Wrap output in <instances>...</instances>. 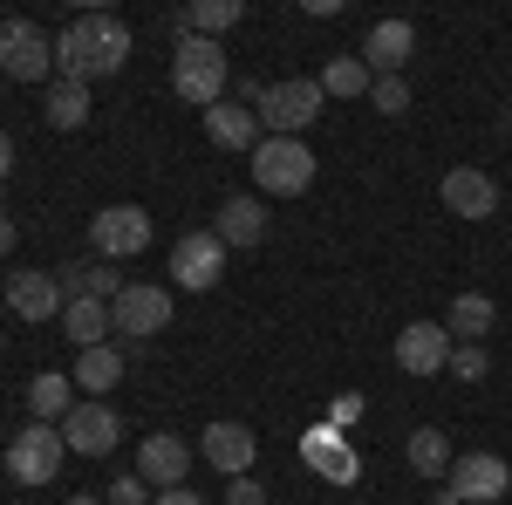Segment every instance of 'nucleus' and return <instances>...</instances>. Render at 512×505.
Listing matches in <instances>:
<instances>
[{
  "label": "nucleus",
  "instance_id": "32",
  "mask_svg": "<svg viewBox=\"0 0 512 505\" xmlns=\"http://www.w3.org/2000/svg\"><path fill=\"white\" fill-rule=\"evenodd\" d=\"M103 499H110V505H151L158 492H151L137 471H123V478H110V492H103Z\"/></svg>",
  "mask_w": 512,
  "mask_h": 505
},
{
  "label": "nucleus",
  "instance_id": "25",
  "mask_svg": "<svg viewBox=\"0 0 512 505\" xmlns=\"http://www.w3.org/2000/svg\"><path fill=\"white\" fill-rule=\"evenodd\" d=\"M239 14H246V0H198V7H185L171 28L178 35H205V41H219L226 28H239Z\"/></svg>",
  "mask_w": 512,
  "mask_h": 505
},
{
  "label": "nucleus",
  "instance_id": "8",
  "mask_svg": "<svg viewBox=\"0 0 512 505\" xmlns=\"http://www.w3.org/2000/svg\"><path fill=\"white\" fill-rule=\"evenodd\" d=\"M137 478H144L151 492H178V485H192V444H185L178 430H151V437L137 444Z\"/></svg>",
  "mask_w": 512,
  "mask_h": 505
},
{
  "label": "nucleus",
  "instance_id": "3",
  "mask_svg": "<svg viewBox=\"0 0 512 505\" xmlns=\"http://www.w3.org/2000/svg\"><path fill=\"white\" fill-rule=\"evenodd\" d=\"M253 185L274 198H301L315 185V151L301 144V137H260V151H253Z\"/></svg>",
  "mask_w": 512,
  "mask_h": 505
},
{
  "label": "nucleus",
  "instance_id": "33",
  "mask_svg": "<svg viewBox=\"0 0 512 505\" xmlns=\"http://www.w3.org/2000/svg\"><path fill=\"white\" fill-rule=\"evenodd\" d=\"M226 505H267V485L260 478H226Z\"/></svg>",
  "mask_w": 512,
  "mask_h": 505
},
{
  "label": "nucleus",
  "instance_id": "35",
  "mask_svg": "<svg viewBox=\"0 0 512 505\" xmlns=\"http://www.w3.org/2000/svg\"><path fill=\"white\" fill-rule=\"evenodd\" d=\"M151 505H205V499H198L192 485H178V492H158V499H151Z\"/></svg>",
  "mask_w": 512,
  "mask_h": 505
},
{
  "label": "nucleus",
  "instance_id": "23",
  "mask_svg": "<svg viewBox=\"0 0 512 505\" xmlns=\"http://www.w3.org/2000/svg\"><path fill=\"white\" fill-rule=\"evenodd\" d=\"M123 369H130V355H123L117 342H103V349H82V355H76V383L89 389L96 403H103V396L123 383Z\"/></svg>",
  "mask_w": 512,
  "mask_h": 505
},
{
  "label": "nucleus",
  "instance_id": "36",
  "mask_svg": "<svg viewBox=\"0 0 512 505\" xmlns=\"http://www.w3.org/2000/svg\"><path fill=\"white\" fill-rule=\"evenodd\" d=\"M7 171H14V137L0 130V185H7Z\"/></svg>",
  "mask_w": 512,
  "mask_h": 505
},
{
  "label": "nucleus",
  "instance_id": "7",
  "mask_svg": "<svg viewBox=\"0 0 512 505\" xmlns=\"http://www.w3.org/2000/svg\"><path fill=\"white\" fill-rule=\"evenodd\" d=\"M0 69L14 82H48L55 76V41L35 21H0Z\"/></svg>",
  "mask_w": 512,
  "mask_h": 505
},
{
  "label": "nucleus",
  "instance_id": "28",
  "mask_svg": "<svg viewBox=\"0 0 512 505\" xmlns=\"http://www.w3.org/2000/svg\"><path fill=\"white\" fill-rule=\"evenodd\" d=\"M376 76H369V62L362 55H328V69H321V96H369Z\"/></svg>",
  "mask_w": 512,
  "mask_h": 505
},
{
  "label": "nucleus",
  "instance_id": "15",
  "mask_svg": "<svg viewBox=\"0 0 512 505\" xmlns=\"http://www.w3.org/2000/svg\"><path fill=\"white\" fill-rule=\"evenodd\" d=\"M7 308L21 314V321H55V314L69 308V294H62V280H55V273L21 267V273H7Z\"/></svg>",
  "mask_w": 512,
  "mask_h": 505
},
{
  "label": "nucleus",
  "instance_id": "2",
  "mask_svg": "<svg viewBox=\"0 0 512 505\" xmlns=\"http://www.w3.org/2000/svg\"><path fill=\"white\" fill-rule=\"evenodd\" d=\"M226 76H233V62H226V48L205 35H178L171 48V89L198 103V110H212V103H226Z\"/></svg>",
  "mask_w": 512,
  "mask_h": 505
},
{
  "label": "nucleus",
  "instance_id": "21",
  "mask_svg": "<svg viewBox=\"0 0 512 505\" xmlns=\"http://www.w3.org/2000/svg\"><path fill=\"white\" fill-rule=\"evenodd\" d=\"M212 233L226 239V253H233V246H260V239H267V205H260V198H226Z\"/></svg>",
  "mask_w": 512,
  "mask_h": 505
},
{
  "label": "nucleus",
  "instance_id": "6",
  "mask_svg": "<svg viewBox=\"0 0 512 505\" xmlns=\"http://www.w3.org/2000/svg\"><path fill=\"white\" fill-rule=\"evenodd\" d=\"M89 246H96V260H137L151 246V212L144 205H103L89 219Z\"/></svg>",
  "mask_w": 512,
  "mask_h": 505
},
{
  "label": "nucleus",
  "instance_id": "19",
  "mask_svg": "<svg viewBox=\"0 0 512 505\" xmlns=\"http://www.w3.org/2000/svg\"><path fill=\"white\" fill-rule=\"evenodd\" d=\"M437 192H444V205H451L458 219H492V212H499V185H492L478 164H458V171H444V185H437Z\"/></svg>",
  "mask_w": 512,
  "mask_h": 505
},
{
  "label": "nucleus",
  "instance_id": "18",
  "mask_svg": "<svg viewBox=\"0 0 512 505\" xmlns=\"http://www.w3.org/2000/svg\"><path fill=\"white\" fill-rule=\"evenodd\" d=\"M410 55H417V28H410V21H376L369 41H362L369 76H403V69H410Z\"/></svg>",
  "mask_w": 512,
  "mask_h": 505
},
{
  "label": "nucleus",
  "instance_id": "38",
  "mask_svg": "<svg viewBox=\"0 0 512 505\" xmlns=\"http://www.w3.org/2000/svg\"><path fill=\"white\" fill-rule=\"evenodd\" d=\"M69 505H110V499H96V492H76V499H69Z\"/></svg>",
  "mask_w": 512,
  "mask_h": 505
},
{
  "label": "nucleus",
  "instance_id": "9",
  "mask_svg": "<svg viewBox=\"0 0 512 505\" xmlns=\"http://www.w3.org/2000/svg\"><path fill=\"white\" fill-rule=\"evenodd\" d=\"M110 328H123L130 342L171 328V287H151V280H130L117 301H110Z\"/></svg>",
  "mask_w": 512,
  "mask_h": 505
},
{
  "label": "nucleus",
  "instance_id": "30",
  "mask_svg": "<svg viewBox=\"0 0 512 505\" xmlns=\"http://www.w3.org/2000/svg\"><path fill=\"white\" fill-rule=\"evenodd\" d=\"M485 369H492L485 342H458V349H451V376H458V383H485Z\"/></svg>",
  "mask_w": 512,
  "mask_h": 505
},
{
  "label": "nucleus",
  "instance_id": "39",
  "mask_svg": "<svg viewBox=\"0 0 512 505\" xmlns=\"http://www.w3.org/2000/svg\"><path fill=\"white\" fill-rule=\"evenodd\" d=\"M499 130H506V137H512V110H506V117H499Z\"/></svg>",
  "mask_w": 512,
  "mask_h": 505
},
{
  "label": "nucleus",
  "instance_id": "4",
  "mask_svg": "<svg viewBox=\"0 0 512 505\" xmlns=\"http://www.w3.org/2000/svg\"><path fill=\"white\" fill-rule=\"evenodd\" d=\"M321 76H294V82H274L267 89V103H260V130L267 137H301L308 123L321 117Z\"/></svg>",
  "mask_w": 512,
  "mask_h": 505
},
{
  "label": "nucleus",
  "instance_id": "20",
  "mask_svg": "<svg viewBox=\"0 0 512 505\" xmlns=\"http://www.w3.org/2000/svg\"><path fill=\"white\" fill-rule=\"evenodd\" d=\"M55 280H62V294H69V301H103V308H110L123 287H130V280H123L110 260H82V267H62Z\"/></svg>",
  "mask_w": 512,
  "mask_h": 505
},
{
  "label": "nucleus",
  "instance_id": "1",
  "mask_svg": "<svg viewBox=\"0 0 512 505\" xmlns=\"http://www.w3.org/2000/svg\"><path fill=\"white\" fill-rule=\"evenodd\" d=\"M123 62H130V21L103 14V7L76 14L55 35V76H69V82H103V76H117Z\"/></svg>",
  "mask_w": 512,
  "mask_h": 505
},
{
  "label": "nucleus",
  "instance_id": "14",
  "mask_svg": "<svg viewBox=\"0 0 512 505\" xmlns=\"http://www.w3.org/2000/svg\"><path fill=\"white\" fill-rule=\"evenodd\" d=\"M512 485V471L499 451H465V458H451V492L465 505H499V492Z\"/></svg>",
  "mask_w": 512,
  "mask_h": 505
},
{
  "label": "nucleus",
  "instance_id": "10",
  "mask_svg": "<svg viewBox=\"0 0 512 505\" xmlns=\"http://www.w3.org/2000/svg\"><path fill=\"white\" fill-rule=\"evenodd\" d=\"M451 328L444 321H403V335H396V369L403 376H444L451 369Z\"/></svg>",
  "mask_w": 512,
  "mask_h": 505
},
{
  "label": "nucleus",
  "instance_id": "27",
  "mask_svg": "<svg viewBox=\"0 0 512 505\" xmlns=\"http://www.w3.org/2000/svg\"><path fill=\"white\" fill-rule=\"evenodd\" d=\"M41 110H48V123H55V130H82V123H89V82L55 76V82H48V103H41Z\"/></svg>",
  "mask_w": 512,
  "mask_h": 505
},
{
  "label": "nucleus",
  "instance_id": "13",
  "mask_svg": "<svg viewBox=\"0 0 512 505\" xmlns=\"http://www.w3.org/2000/svg\"><path fill=\"white\" fill-rule=\"evenodd\" d=\"M198 458L226 478H253V458H260V437L246 424H205L198 430Z\"/></svg>",
  "mask_w": 512,
  "mask_h": 505
},
{
  "label": "nucleus",
  "instance_id": "11",
  "mask_svg": "<svg viewBox=\"0 0 512 505\" xmlns=\"http://www.w3.org/2000/svg\"><path fill=\"white\" fill-rule=\"evenodd\" d=\"M55 430H62V444H69L76 458H110L117 437H123V417L110 410V403H76Z\"/></svg>",
  "mask_w": 512,
  "mask_h": 505
},
{
  "label": "nucleus",
  "instance_id": "22",
  "mask_svg": "<svg viewBox=\"0 0 512 505\" xmlns=\"http://www.w3.org/2000/svg\"><path fill=\"white\" fill-rule=\"evenodd\" d=\"M69 410H76V376L41 369L35 383H28V424H62Z\"/></svg>",
  "mask_w": 512,
  "mask_h": 505
},
{
  "label": "nucleus",
  "instance_id": "12",
  "mask_svg": "<svg viewBox=\"0 0 512 505\" xmlns=\"http://www.w3.org/2000/svg\"><path fill=\"white\" fill-rule=\"evenodd\" d=\"M219 273H226V239L219 233H185L178 246H171V280H178L185 294L219 287Z\"/></svg>",
  "mask_w": 512,
  "mask_h": 505
},
{
  "label": "nucleus",
  "instance_id": "17",
  "mask_svg": "<svg viewBox=\"0 0 512 505\" xmlns=\"http://www.w3.org/2000/svg\"><path fill=\"white\" fill-rule=\"evenodd\" d=\"M205 137H212L219 151H246V157H253L267 130H260V110H246L239 96H226V103H212V110H205Z\"/></svg>",
  "mask_w": 512,
  "mask_h": 505
},
{
  "label": "nucleus",
  "instance_id": "37",
  "mask_svg": "<svg viewBox=\"0 0 512 505\" xmlns=\"http://www.w3.org/2000/svg\"><path fill=\"white\" fill-rule=\"evenodd\" d=\"M7 246H14V219L0 212V253H7Z\"/></svg>",
  "mask_w": 512,
  "mask_h": 505
},
{
  "label": "nucleus",
  "instance_id": "29",
  "mask_svg": "<svg viewBox=\"0 0 512 505\" xmlns=\"http://www.w3.org/2000/svg\"><path fill=\"white\" fill-rule=\"evenodd\" d=\"M410 471L417 478H451V437L444 430H410Z\"/></svg>",
  "mask_w": 512,
  "mask_h": 505
},
{
  "label": "nucleus",
  "instance_id": "40",
  "mask_svg": "<svg viewBox=\"0 0 512 505\" xmlns=\"http://www.w3.org/2000/svg\"><path fill=\"white\" fill-rule=\"evenodd\" d=\"M0 342H7V335H0Z\"/></svg>",
  "mask_w": 512,
  "mask_h": 505
},
{
  "label": "nucleus",
  "instance_id": "16",
  "mask_svg": "<svg viewBox=\"0 0 512 505\" xmlns=\"http://www.w3.org/2000/svg\"><path fill=\"white\" fill-rule=\"evenodd\" d=\"M301 458H308L328 485H355V478H362V458L349 451V437H342L335 424H315V430H308V437H301Z\"/></svg>",
  "mask_w": 512,
  "mask_h": 505
},
{
  "label": "nucleus",
  "instance_id": "31",
  "mask_svg": "<svg viewBox=\"0 0 512 505\" xmlns=\"http://www.w3.org/2000/svg\"><path fill=\"white\" fill-rule=\"evenodd\" d=\"M369 103H376L383 117H403V110H410V82H403V76H376Z\"/></svg>",
  "mask_w": 512,
  "mask_h": 505
},
{
  "label": "nucleus",
  "instance_id": "24",
  "mask_svg": "<svg viewBox=\"0 0 512 505\" xmlns=\"http://www.w3.org/2000/svg\"><path fill=\"white\" fill-rule=\"evenodd\" d=\"M444 328H451V342H485V335L499 328L492 294H458V301H451V314H444Z\"/></svg>",
  "mask_w": 512,
  "mask_h": 505
},
{
  "label": "nucleus",
  "instance_id": "26",
  "mask_svg": "<svg viewBox=\"0 0 512 505\" xmlns=\"http://www.w3.org/2000/svg\"><path fill=\"white\" fill-rule=\"evenodd\" d=\"M62 335H69L76 349H103V342H110V308H103V301H69V308H62Z\"/></svg>",
  "mask_w": 512,
  "mask_h": 505
},
{
  "label": "nucleus",
  "instance_id": "5",
  "mask_svg": "<svg viewBox=\"0 0 512 505\" xmlns=\"http://www.w3.org/2000/svg\"><path fill=\"white\" fill-rule=\"evenodd\" d=\"M62 458H69V444H62V430H55V424H21V437L7 444V471H14V485H55Z\"/></svg>",
  "mask_w": 512,
  "mask_h": 505
},
{
  "label": "nucleus",
  "instance_id": "34",
  "mask_svg": "<svg viewBox=\"0 0 512 505\" xmlns=\"http://www.w3.org/2000/svg\"><path fill=\"white\" fill-rule=\"evenodd\" d=\"M362 410H369V403H362V396L349 389V396H335V403H328V424H335V430H349L355 417H362Z\"/></svg>",
  "mask_w": 512,
  "mask_h": 505
}]
</instances>
